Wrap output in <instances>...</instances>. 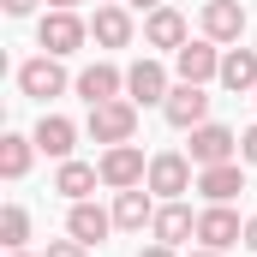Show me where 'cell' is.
I'll use <instances>...</instances> for the list:
<instances>
[{"mask_svg":"<svg viewBox=\"0 0 257 257\" xmlns=\"http://www.w3.org/2000/svg\"><path fill=\"white\" fill-rule=\"evenodd\" d=\"M132 132H138V102L132 96H114V102L90 108V138L96 144H132Z\"/></svg>","mask_w":257,"mask_h":257,"instance_id":"cell-1","label":"cell"},{"mask_svg":"<svg viewBox=\"0 0 257 257\" xmlns=\"http://www.w3.org/2000/svg\"><path fill=\"white\" fill-rule=\"evenodd\" d=\"M84 36H90V24L78 18V12H48L42 24H36V42L54 54V60H66V54H78L84 48Z\"/></svg>","mask_w":257,"mask_h":257,"instance_id":"cell-2","label":"cell"},{"mask_svg":"<svg viewBox=\"0 0 257 257\" xmlns=\"http://www.w3.org/2000/svg\"><path fill=\"white\" fill-rule=\"evenodd\" d=\"M144 180H150L144 150H138V144H108V156H102V186L132 192V186H144Z\"/></svg>","mask_w":257,"mask_h":257,"instance_id":"cell-3","label":"cell"},{"mask_svg":"<svg viewBox=\"0 0 257 257\" xmlns=\"http://www.w3.org/2000/svg\"><path fill=\"white\" fill-rule=\"evenodd\" d=\"M168 90H174V84H168V66L150 60V54L126 72V96L138 102V108H162V102H168Z\"/></svg>","mask_w":257,"mask_h":257,"instance_id":"cell-4","label":"cell"},{"mask_svg":"<svg viewBox=\"0 0 257 257\" xmlns=\"http://www.w3.org/2000/svg\"><path fill=\"white\" fill-rule=\"evenodd\" d=\"M162 114H168V126L197 132L203 120H209V96H203V84H174L168 102H162Z\"/></svg>","mask_w":257,"mask_h":257,"instance_id":"cell-5","label":"cell"},{"mask_svg":"<svg viewBox=\"0 0 257 257\" xmlns=\"http://www.w3.org/2000/svg\"><path fill=\"white\" fill-rule=\"evenodd\" d=\"M150 192H156V197H180V192H192V156H180V150L150 156Z\"/></svg>","mask_w":257,"mask_h":257,"instance_id":"cell-6","label":"cell"},{"mask_svg":"<svg viewBox=\"0 0 257 257\" xmlns=\"http://www.w3.org/2000/svg\"><path fill=\"white\" fill-rule=\"evenodd\" d=\"M239 156V138L227 126H215V120H203V126L192 132V162L197 168H221V162H233Z\"/></svg>","mask_w":257,"mask_h":257,"instance_id":"cell-7","label":"cell"},{"mask_svg":"<svg viewBox=\"0 0 257 257\" xmlns=\"http://www.w3.org/2000/svg\"><path fill=\"white\" fill-rule=\"evenodd\" d=\"M197 239H203L209 251H227V245H245V227H239V215H233L227 203H209V209L197 215Z\"/></svg>","mask_w":257,"mask_h":257,"instance_id":"cell-8","label":"cell"},{"mask_svg":"<svg viewBox=\"0 0 257 257\" xmlns=\"http://www.w3.org/2000/svg\"><path fill=\"white\" fill-rule=\"evenodd\" d=\"M174 72H180V84H209V78H221L215 42H209V36H203V42H186V48L174 54Z\"/></svg>","mask_w":257,"mask_h":257,"instance_id":"cell-9","label":"cell"},{"mask_svg":"<svg viewBox=\"0 0 257 257\" xmlns=\"http://www.w3.org/2000/svg\"><path fill=\"white\" fill-rule=\"evenodd\" d=\"M18 90H24V96H36V102L60 96V90H66L60 60H54V54H42V60H24V66H18Z\"/></svg>","mask_w":257,"mask_h":257,"instance_id":"cell-10","label":"cell"},{"mask_svg":"<svg viewBox=\"0 0 257 257\" xmlns=\"http://www.w3.org/2000/svg\"><path fill=\"white\" fill-rule=\"evenodd\" d=\"M66 233H72V239H84V245L96 251V245L114 233V215H108L102 203H90V197H84V203H72V215H66Z\"/></svg>","mask_w":257,"mask_h":257,"instance_id":"cell-11","label":"cell"},{"mask_svg":"<svg viewBox=\"0 0 257 257\" xmlns=\"http://www.w3.org/2000/svg\"><path fill=\"white\" fill-rule=\"evenodd\" d=\"M203 36L209 42H239L245 36V6L239 0H209L203 6Z\"/></svg>","mask_w":257,"mask_h":257,"instance_id":"cell-12","label":"cell"},{"mask_svg":"<svg viewBox=\"0 0 257 257\" xmlns=\"http://www.w3.org/2000/svg\"><path fill=\"white\" fill-rule=\"evenodd\" d=\"M150 233H156L162 245H186V239L197 233V215L186 209V203H180V197H168V203L156 209V221H150Z\"/></svg>","mask_w":257,"mask_h":257,"instance_id":"cell-13","label":"cell"},{"mask_svg":"<svg viewBox=\"0 0 257 257\" xmlns=\"http://www.w3.org/2000/svg\"><path fill=\"white\" fill-rule=\"evenodd\" d=\"M144 42H150V48H174V54H180L192 36H186V18H180L174 6H156V12L144 18Z\"/></svg>","mask_w":257,"mask_h":257,"instance_id":"cell-14","label":"cell"},{"mask_svg":"<svg viewBox=\"0 0 257 257\" xmlns=\"http://www.w3.org/2000/svg\"><path fill=\"white\" fill-rule=\"evenodd\" d=\"M120 90H126V72H114L108 60H96V66H84V72H78V96H84L90 108H96V102H114Z\"/></svg>","mask_w":257,"mask_h":257,"instance_id":"cell-15","label":"cell"},{"mask_svg":"<svg viewBox=\"0 0 257 257\" xmlns=\"http://www.w3.org/2000/svg\"><path fill=\"white\" fill-rule=\"evenodd\" d=\"M36 150L54 156V162H72V150H78V126H72L66 114H42V126H36Z\"/></svg>","mask_w":257,"mask_h":257,"instance_id":"cell-16","label":"cell"},{"mask_svg":"<svg viewBox=\"0 0 257 257\" xmlns=\"http://www.w3.org/2000/svg\"><path fill=\"white\" fill-rule=\"evenodd\" d=\"M197 192L209 197V203H233V197L245 192V168H239V162H221V168H203V174H197Z\"/></svg>","mask_w":257,"mask_h":257,"instance_id":"cell-17","label":"cell"},{"mask_svg":"<svg viewBox=\"0 0 257 257\" xmlns=\"http://www.w3.org/2000/svg\"><path fill=\"white\" fill-rule=\"evenodd\" d=\"M221 84H227L233 96H245V90H257V48H245V42H233V48L221 54Z\"/></svg>","mask_w":257,"mask_h":257,"instance_id":"cell-18","label":"cell"},{"mask_svg":"<svg viewBox=\"0 0 257 257\" xmlns=\"http://www.w3.org/2000/svg\"><path fill=\"white\" fill-rule=\"evenodd\" d=\"M156 221V203H150V192L144 186H132V192L114 197V227H126V233H144Z\"/></svg>","mask_w":257,"mask_h":257,"instance_id":"cell-19","label":"cell"},{"mask_svg":"<svg viewBox=\"0 0 257 257\" xmlns=\"http://www.w3.org/2000/svg\"><path fill=\"white\" fill-rule=\"evenodd\" d=\"M90 36H96L102 48H126V42H132V18H126V6H114V0H108V6L90 18Z\"/></svg>","mask_w":257,"mask_h":257,"instance_id":"cell-20","label":"cell"},{"mask_svg":"<svg viewBox=\"0 0 257 257\" xmlns=\"http://www.w3.org/2000/svg\"><path fill=\"white\" fill-rule=\"evenodd\" d=\"M96 180H102V168H90V162H60V174H54V192L72 197V203H84V197L96 192Z\"/></svg>","mask_w":257,"mask_h":257,"instance_id":"cell-21","label":"cell"},{"mask_svg":"<svg viewBox=\"0 0 257 257\" xmlns=\"http://www.w3.org/2000/svg\"><path fill=\"white\" fill-rule=\"evenodd\" d=\"M30 150H36V138L6 132V138H0V174H6V180H24V174H30Z\"/></svg>","mask_w":257,"mask_h":257,"instance_id":"cell-22","label":"cell"},{"mask_svg":"<svg viewBox=\"0 0 257 257\" xmlns=\"http://www.w3.org/2000/svg\"><path fill=\"white\" fill-rule=\"evenodd\" d=\"M0 239H6V251H24V239H30V215H24V203H6V215H0Z\"/></svg>","mask_w":257,"mask_h":257,"instance_id":"cell-23","label":"cell"},{"mask_svg":"<svg viewBox=\"0 0 257 257\" xmlns=\"http://www.w3.org/2000/svg\"><path fill=\"white\" fill-rule=\"evenodd\" d=\"M48 257H90L84 239H48Z\"/></svg>","mask_w":257,"mask_h":257,"instance_id":"cell-24","label":"cell"},{"mask_svg":"<svg viewBox=\"0 0 257 257\" xmlns=\"http://www.w3.org/2000/svg\"><path fill=\"white\" fill-rule=\"evenodd\" d=\"M239 156H245V162L257 168V126H251V132H239Z\"/></svg>","mask_w":257,"mask_h":257,"instance_id":"cell-25","label":"cell"},{"mask_svg":"<svg viewBox=\"0 0 257 257\" xmlns=\"http://www.w3.org/2000/svg\"><path fill=\"white\" fill-rule=\"evenodd\" d=\"M0 6H6V12H12V18H24V12H30V6H36V0H0Z\"/></svg>","mask_w":257,"mask_h":257,"instance_id":"cell-26","label":"cell"},{"mask_svg":"<svg viewBox=\"0 0 257 257\" xmlns=\"http://www.w3.org/2000/svg\"><path fill=\"white\" fill-rule=\"evenodd\" d=\"M138 257H174V245H162V239H156V245H144Z\"/></svg>","mask_w":257,"mask_h":257,"instance_id":"cell-27","label":"cell"},{"mask_svg":"<svg viewBox=\"0 0 257 257\" xmlns=\"http://www.w3.org/2000/svg\"><path fill=\"white\" fill-rule=\"evenodd\" d=\"M245 245H251V251H257V215H251V221H245Z\"/></svg>","mask_w":257,"mask_h":257,"instance_id":"cell-28","label":"cell"},{"mask_svg":"<svg viewBox=\"0 0 257 257\" xmlns=\"http://www.w3.org/2000/svg\"><path fill=\"white\" fill-rule=\"evenodd\" d=\"M126 6H138V12H156V6H162V0H126Z\"/></svg>","mask_w":257,"mask_h":257,"instance_id":"cell-29","label":"cell"},{"mask_svg":"<svg viewBox=\"0 0 257 257\" xmlns=\"http://www.w3.org/2000/svg\"><path fill=\"white\" fill-rule=\"evenodd\" d=\"M48 6H54V12H72V6H78V0H48Z\"/></svg>","mask_w":257,"mask_h":257,"instance_id":"cell-30","label":"cell"},{"mask_svg":"<svg viewBox=\"0 0 257 257\" xmlns=\"http://www.w3.org/2000/svg\"><path fill=\"white\" fill-rule=\"evenodd\" d=\"M192 257H221V251H209V245H203V251H192Z\"/></svg>","mask_w":257,"mask_h":257,"instance_id":"cell-31","label":"cell"},{"mask_svg":"<svg viewBox=\"0 0 257 257\" xmlns=\"http://www.w3.org/2000/svg\"><path fill=\"white\" fill-rule=\"evenodd\" d=\"M12 257H30V251H12Z\"/></svg>","mask_w":257,"mask_h":257,"instance_id":"cell-32","label":"cell"}]
</instances>
